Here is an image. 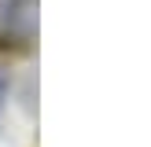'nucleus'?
<instances>
[{"instance_id": "1", "label": "nucleus", "mask_w": 151, "mask_h": 147, "mask_svg": "<svg viewBox=\"0 0 151 147\" xmlns=\"http://www.w3.org/2000/svg\"><path fill=\"white\" fill-rule=\"evenodd\" d=\"M37 26V0H0V48H26Z\"/></svg>"}, {"instance_id": "2", "label": "nucleus", "mask_w": 151, "mask_h": 147, "mask_svg": "<svg viewBox=\"0 0 151 147\" xmlns=\"http://www.w3.org/2000/svg\"><path fill=\"white\" fill-rule=\"evenodd\" d=\"M4 88H7V81H4V74H0V99H4Z\"/></svg>"}]
</instances>
